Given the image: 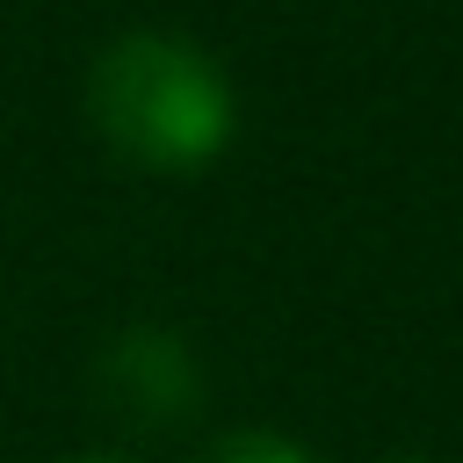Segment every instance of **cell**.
I'll list each match as a JSON object with an SVG mask.
<instances>
[{"instance_id":"obj_1","label":"cell","mask_w":463,"mask_h":463,"mask_svg":"<svg viewBox=\"0 0 463 463\" xmlns=\"http://www.w3.org/2000/svg\"><path fill=\"white\" fill-rule=\"evenodd\" d=\"M87 130L137 174H203L239 137L232 72L181 29H116L87 58Z\"/></svg>"},{"instance_id":"obj_2","label":"cell","mask_w":463,"mask_h":463,"mask_svg":"<svg viewBox=\"0 0 463 463\" xmlns=\"http://www.w3.org/2000/svg\"><path fill=\"white\" fill-rule=\"evenodd\" d=\"M203 398H210L203 354L188 347V333L159 318L116 326L94 354V405L130 434H174L203 412Z\"/></svg>"},{"instance_id":"obj_3","label":"cell","mask_w":463,"mask_h":463,"mask_svg":"<svg viewBox=\"0 0 463 463\" xmlns=\"http://www.w3.org/2000/svg\"><path fill=\"white\" fill-rule=\"evenodd\" d=\"M195 463H318V456L282 427H224L217 441H203Z\"/></svg>"},{"instance_id":"obj_4","label":"cell","mask_w":463,"mask_h":463,"mask_svg":"<svg viewBox=\"0 0 463 463\" xmlns=\"http://www.w3.org/2000/svg\"><path fill=\"white\" fill-rule=\"evenodd\" d=\"M58 463H137V456H116V449H80V456H58Z\"/></svg>"},{"instance_id":"obj_5","label":"cell","mask_w":463,"mask_h":463,"mask_svg":"<svg viewBox=\"0 0 463 463\" xmlns=\"http://www.w3.org/2000/svg\"><path fill=\"white\" fill-rule=\"evenodd\" d=\"M383 463H441V456H420V449H398V456H383Z\"/></svg>"}]
</instances>
